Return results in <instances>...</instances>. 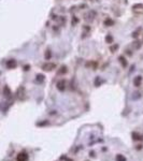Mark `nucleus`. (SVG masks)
Listing matches in <instances>:
<instances>
[{"label": "nucleus", "mask_w": 143, "mask_h": 161, "mask_svg": "<svg viewBox=\"0 0 143 161\" xmlns=\"http://www.w3.org/2000/svg\"><path fill=\"white\" fill-rule=\"evenodd\" d=\"M55 68H56V64L55 63H45L43 66V70H45V71H51Z\"/></svg>", "instance_id": "1"}, {"label": "nucleus", "mask_w": 143, "mask_h": 161, "mask_svg": "<svg viewBox=\"0 0 143 161\" xmlns=\"http://www.w3.org/2000/svg\"><path fill=\"white\" fill-rule=\"evenodd\" d=\"M65 85H66V82H65L64 80H59V82L57 83V88H58L59 90H64V89H65Z\"/></svg>", "instance_id": "2"}, {"label": "nucleus", "mask_w": 143, "mask_h": 161, "mask_svg": "<svg viewBox=\"0 0 143 161\" xmlns=\"http://www.w3.org/2000/svg\"><path fill=\"white\" fill-rule=\"evenodd\" d=\"M140 80H141V76H138V79H137V80H136V85L137 86H139V83H140Z\"/></svg>", "instance_id": "3"}, {"label": "nucleus", "mask_w": 143, "mask_h": 161, "mask_svg": "<svg viewBox=\"0 0 143 161\" xmlns=\"http://www.w3.org/2000/svg\"><path fill=\"white\" fill-rule=\"evenodd\" d=\"M105 40H107V42H111V41H112V37H107V39H105Z\"/></svg>", "instance_id": "4"}, {"label": "nucleus", "mask_w": 143, "mask_h": 161, "mask_svg": "<svg viewBox=\"0 0 143 161\" xmlns=\"http://www.w3.org/2000/svg\"><path fill=\"white\" fill-rule=\"evenodd\" d=\"M108 24H113V22L112 20H105V25H108Z\"/></svg>", "instance_id": "5"}]
</instances>
